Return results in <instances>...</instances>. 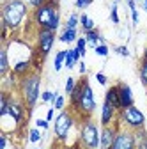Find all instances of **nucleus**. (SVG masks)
<instances>
[{"label":"nucleus","mask_w":147,"mask_h":149,"mask_svg":"<svg viewBox=\"0 0 147 149\" xmlns=\"http://www.w3.org/2000/svg\"><path fill=\"white\" fill-rule=\"evenodd\" d=\"M32 23L35 25V29H43V30H53L57 32L59 27H60V9H59V4L55 2H48L43 4L41 7L34 9L32 11V16H30Z\"/></svg>","instance_id":"f257e3e1"},{"label":"nucleus","mask_w":147,"mask_h":149,"mask_svg":"<svg viewBox=\"0 0 147 149\" xmlns=\"http://www.w3.org/2000/svg\"><path fill=\"white\" fill-rule=\"evenodd\" d=\"M28 16V6L23 0H4L2 2V23L9 30H20Z\"/></svg>","instance_id":"f03ea898"},{"label":"nucleus","mask_w":147,"mask_h":149,"mask_svg":"<svg viewBox=\"0 0 147 149\" xmlns=\"http://www.w3.org/2000/svg\"><path fill=\"white\" fill-rule=\"evenodd\" d=\"M18 92H20V98L23 100L27 108L34 110V107L41 100V74H39V71H32L30 74L20 78Z\"/></svg>","instance_id":"7ed1b4c3"},{"label":"nucleus","mask_w":147,"mask_h":149,"mask_svg":"<svg viewBox=\"0 0 147 149\" xmlns=\"http://www.w3.org/2000/svg\"><path fill=\"white\" fill-rule=\"evenodd\" d=\"M96 110V98H94V91L89 84V78L83 77V89H82V98L76 105V108L73 110V114L76 116V119L80 121H85V119H90Z\"/></svg>","instance_id":"20e7f679"},{"label":"nucleus","mask_w":147,"mask_h":149,"mask_svg":"<svg viewBox=\"0 0 147 149\" xmlns=\"http://www.w3.org/2000/svg\"><path fill=\"white\" fill-rule=\"evenodd\" d=\"M99 128L96 124V121L85 119L80 121V133H78V142L82 144L83 149H99Z\"/></svg>","instance_id":"39448f33"},{"label":"nucleus","mask_w":147,"mask_h":149,"mask_svg":"<svg viewBox=\"0 0 147 149\" xmlns=\"http://www.w3.org/2000/svg\"><path fill=\"white\" fill-rule=\"evenodd\" d=\"M119 123L122 128L131 130V132H137V130L145 128V116L140 108H137L135 105L128 107V108H121L119 110Z\"/></svg>","instance_id":"423d86ee"},{"label":"nucleus","mask_w":147,"mask_h":149,"mask_svg":"<svg viewBox=\"0 0 147 149\" xmlns=\"http://www.w3.org/2000/svg\"><path fill=\"white\" fill-rule=\"evenodd\" d=\"M76 123V116L73 114L71 110H60L57 117H55L53 121V133H55V139H57L59 142H64L71 132V128L75 126Z\"/></svg>","instance_id":"0eeeda50"},{"label":"nucleus","mask_w":147,"mask_h":149,"mask_svg":"<svg viewBox=\"0 0 147 149\" xmlns=\"http://www.w3.org/2000/svg\"><path fill=\"white\" fill-rule=\"evenodd\" d=\"M55 39H57V34H55L53 30L39 29L37 34H35V52H37L43 59H46L48 53L53 48V45H55Z\"/></svg>","instance_id":"6e6552de"},{"label":"nucleus","mask_w":147,"mask_h":149,"mask_svg":"<svg viewBox=\"0 0 147 149\" xmlns=\"http://www.w3.org/2000/svg\"><path fill=\"white\" fill-rule=\"evenodd\" d=\"M110 149H138L135 133L131 132V130L121 128L117 132V137H115V140H114V144H112Z\"/></svg>","instance_id":"1a4fd4ad"},{"label":"nucleus","mask_w":147,"mask_h":149,"mask_svg":"<svg viewBox=\"0 0 147 149\" xmlns=\"http://www.w3.org/2000/svg\"><path fill=\"white\" fill-rule=\"evenodd\" d=\"M121 123L119 119L112 124V126H101V135H99V149H110L117 137V132L121 130Z\"/></svg>","instance_id":"9d476101"},{"label":"nucleus","mask_w":147,"mask_h":149,"mask_svg":"<svg viewBox=\"0 0 147 149\" xmlns=\"http://www.w3.org/2000/svg\"><path fill=\"white\" fill-rule=\"evenodd\" d=\"M119 117V110L108 101H103L101 114H99V124L101 126H112Z\"/></svg>","instance_id":"9b49d317"},{"label":"nucleus","mask_w":147,"mask_h":149,"mask_svg":"<svg viewBox=\"0 0 147 149\" xmlns=\"http://www.w3.org/2000/svg\"><path fill=\"white\" fill-rule=\"evenodd\" d=\"M119 87V100H121V108H128V107H131L135 105V96H133V91L131 87L124 84V82H119L117 84Z\"/></svg>","instance_id":"f8f14e48"},{"label":"nucleus","mask_w":147,"mask_h":149,"mask_svg":"<svg viewBox=\"0 0 147 149\" xmlns=\"http://www.w3.org/2000/svg\"><path fill=\"white\" fill-rule=\"evenodd\" d=\"M11 69H12V66H11V62H9L7 48L2 46V48H0V78L7 77V74L11 73Z\"/></svg>","instance_id":"ddd939ff"},{"label":"nucleus","mask_w":147,"mask_h":149,"mask_svg":"<svg viewBox=\"0 0 147 149\" xmlns=\"http://www.w3.org/2000/svg\"><path fill=\"white\" fill-rule=\"evenodd\" d=\"M78 39V29H62L59 34V41L64 45H71V43H76Z\"/></svg>","instance_id":"4468645a"},{"label":"nucleus","mask_w":147,"mask_h":149,"mask_svg":"<svg viewBox=\"0 0 147 149\" xmlns=\"http://www.w3.org/2000/svg\"><path fill=\"white\" fill-rule=\"evenodd\" d=\"M105 101L112 103L117 110H121V100H119V87H117V84L106 89V92H105Z\"/></svg>","instance_id":"2eb2a0df"},{"label":"nucleus","mask_w":147,"mask_h":149,"mask_svg":"<svg viewBox=\"0 0 147 149\" xmlns=\"http://www.w3.org/2000/svg\"><path fill=\"white\" fill-rule=\"evenodd\" d=\"M82 89H83V77L78 80L75 91L69 94V107H71V110L76 108V105H78V101H80V98H82Z\"/></svg>","instance_id":"dca6fc26"},{"label":"nucleus","mask_w":147,"mask_h":149,"mask_svg":"<svg viewBox=\"0 0 147 149\" xmlns=\"http://www.w3.org/2000/svg\"><path fill=\"white\" fill-rule=\"evenodd\" d=\"M80 61H82V55H80V52H78V50H76V46H75V48L67 50V57H66V64H64V68L73 69V68H75Z\"/></svg>","instance_id":"f3484780"},{"label":"nucleus","mask_w":147,"mask_h":149,"mask_svg":"<svg viewBox=\"0 0 147 149\" xmlns=\"http://www.w3.org/2000/svg\"><path fill=\"white\" fill-rule=\"evenodd\" d=\"M85 36V39H87V43H89V46L90 48H96L98 45H99V41H101V34H99V30L98 29H94V30H89V32H85L83 34Z\"/></svg>","instance_id":"a211bd4d"},{"label":"nucleus","mask_w":147,"mask_h":149,"mask_svg":"<svg viewBox=\"0 0 147 149\" xmlns=\"http://www.w3.org/2000/svg\"><path fill=\"white\" fill-rule=\"evenodd\" d=\"M66 57H67V50H60V52H57V55H55V61H53V69L57 71V73L64 68V64H66Z\"/></svg>","instance_id":"6ab92c4d"},{"label":"nucleus","mask_w":147,"mask_h":149,"mask_svg":"<svg viewBox=\"0 0 147 149\" xmlns=\"http://www.w3.org/2000/svg\"><path fill=\"white\" fill-rule=\"evenodd\" d=\"M80 25H82V30H83V34L85 32H89V30H94L96 29V23H94V20L92 18H89V14H80Z\"/></svg>","instance_id":"aec40b11"},{"label":"nucleus","mask_w":147,"mask_h":149,"mask_svg":"<svg viewBox=\"0 0 147 149\" xmlns=\"http://www.w3.org/2000/svg\"><path fill=\"white\" fill-rule=\"evenodd\" d=\"M138 77L144 87H147V59L140 61V68H138Z\"/></svg>","instance_id":"412c9836"},{"label":"nucleus","mask_w":147,"mask_h":149,"mask_svg":"<svg viewBox=\"0 0 147 149\" xmlns=\"http://www.w3.org/2000/svg\"><path fill=\"white\" fill-rule=\"evenodd\" d=\"M78 25H80V14L78 13H71L67 22L64 23V27L66 29H78Z\"/></svg>","instance_id":"4be33fe9"},{"label":"nucleus","mask_w":147,"mask_h":149,"mask_svg":"<svg viewBox=\"0 0 147 149\" xmlns=\"http://www.w3.org/2000/svg\"><path fill=\"white\" fill-rule=\"evenodd\" d=\"M43 139V133H41V128H30L28 130V142H32V144H35V142H39Z\"/></svg>","instance_id":"5701e85b"},{"label":"nucleus","mask_w":147,"mask_h":149,"mask_svg":"<svg viewBox=\"0 0 147 149\" xmlns=\"http://www.w3.org/2000/svg\"><path fill=\"white\" fill-rule=\"evenodd\" d=\"M117 4H119V0H114L112 7H110V22H112L114 25L121 23V18H119V13H117Z\"/></svg>","instance_id":"b1692460"},{"label":"nucleus","mask_w":147,"mask_h":149,"mask_svg":"<svg viewBox=\"0 0 147 149\" xmlns=\"http://www.w3.org/2000/svg\"><path fill=\"white\" fill-rule=\"evenodd\" d=\"M75 46H76V50L80 52L82 59H83V57H85V53H87V46H89V43H87V39H85V36H83V37H78L76 43H75Z\"/></svg>","instance_id":"393cba45"},{"label":"nucleus","mask_w":147,"mask_h":149,"mask_svg":"<svg viewBox=\"0 0 147 149\" xmlns=\"http://www.w3.org/2000/svg\"><path fill=\"white\" fill-rule=\"evenodd\" d=\"M51 105H53L55 110H59V112H60V110L66 108V98H64L62 94H57V96H55V101H53Z\"/></svg>","instance_id":"a878e982"},{"label":"nucleus","mask_w":147,"mask_h":149,"mask_svg":"<svg viewBox=\"0 0 147 149\" xmlns=\"http://www.w3.org/2000/svg\"><path fill=\"white\" fill-rule=\"evenodd\" d=\"M55 96H57V92L43 91V92H41V101H43V103H53V101H55Z\"/></svg>","instance_id":"bb28decb"},{"label":"nucleus","mask_w":147,"mask_h":149,"mask_svg":"<svg viewBox=\"0 0 147 149\" xmlns=\"http://www.w3.org/2000/svg\"><path fill=\"white\" fill-rule=\"evenodd\" d=\"M76 84H78V80H75L73 77H69V78H66V87H64V91H66V94L69 96L73 91H75V87H76Z\"/></svg>","instance_id":"cd10ccee"},{"label":"nucleus","mask_w":147,"mask_h":149,"mask_svg":"<svg viewBox=\"0 0 147 149\" xmlns=\"http://www.w3.org/2000/svg\"><path fill=\"white\" fill-rule=\"evenodd\" d=\"M94 52H96V55H99V57L106 59L108 53H110V48H108V45H98V46L94 48Z\"/></svg>","instance_id":"c85d7f7f"},{"label":"nucleus","mask_w":147,"mask_h":149,"mask_svg":"<svg viewBox=\"0 0 147 149\" xmlns=\"http://www.w3.org/2000/svg\"><path fill=\"white\" fill-rule=\"evenodd\" d=\"M114 52L117 53V55H121V57H130V48H128L126 45H117V46H114Z\"/></svg>","instance_id":"c756f323"},{"label":"nucleus","mask_w":147,"mask_h":149,"mask_svg":"<svg viewBox=\"0 0 147 149\" xmlns=\"http://www.w3.org/2000/svg\"><path fill=\"white\" fill-rule=\"evenodd\" d=\"M23 2H25V4L28 6V9H32V11H34V9H37V7H41L43 4H46L48 0H23Z\"/></svg>","instance_id":"7c9ffc66"},{"label":"nucleus","mask_w":147,"mask_h":149,"mask_svg":"<svg viewBox=\"0 0 147 149\" xmlns=\"http://www.w3.org/2000/svg\"><path fill=\"white\" fill-rule=\"evenodd\" d=\"M90 4H92V0H75V7L76 9H87Z\"/></svg>","instance_id":"2f4dec72"},{"label":"nucleus","mask_w":147,"mask_h":149,"mask_svg":"<svg viewBox=\"0 0 147 149\" xmlns=\"http://www.w3.org/2000/svg\"><path fill=\"white\" fill-rule=\"evenodd\" d=\"M35 126L41 130H48L50 128V121L48 119H35Z\"/></svg>","instance_id":"473e14b6"},{"label":"nucleus","mask_w":147,"mask_h":149,"mask_svg":"<svg viewBox=\"0 0 147 149\" xmlns=\"http://www.w3.org/2000/svg\"><path fill=\"white\" fill-rule=\"evenodd\" d=\"M96 82H98L99 85H106V84H108L106 74H105V73H96Z\"/></svg>","instance_id":"72a5a7b5"},{"label":"nucleus","mask_w":147,"mask_h":149,"mask_svg":"<svg viewBox=\"0 0 147 149\" xmlns=\"http://www.w3.org/2000/svg\"><path fill=\"white\" fill-rule=\"evenodd\" d=\"M131 22H133V25H138V22H140L138 9H133V11H131Z\"/></svg>","instance_id":"f704fd0d"},{"label":"nucleus","mask_w":147,"mask_h":149,"mask_svg":"<svg viewBox=\"0 0 147 149\" xmlns=\"http://www.w3.org/2000/svg\"><path fill=\"white\" fill-rule=\"evenodd\" d=\"M55 117H57V116H55V108H53V107L48 108V112H46V119L51 123V121H55Z\"/></svg>","instance_id":"c9c22d12"},{"label":"nucleus","mask_w":147,"mask_h":149,"mask_svg":"<svg viewBox=\"0 0 147 149\" xmlns=\"http://www.w3.org/2000/svg\"><path fill=\"white\" fill-rule=\"evenodd\" d=\"M0 149H7V133L0 137Z\"/></svg>","instance_id":"e433bc0d"},{"label":"nucleus","mask_w":147,"mask_h":149,"mask_svg":"<svg viewBox=\"0 0 147 149\" xmlns=\"http://www.w3.org/2000/svg\"><path fill=\"white\" fill-rule=\"evenodd\" d=\"M78 66H80V74H82V77H85V73H87V66H85V62H83V61H80V62H78Z\"/></svg>","instance_id":"4c0bfd02"},{"label":"nucleus","mask_w":147,"mask_h":149,"mask_svg":"<svg viewBox=\"0 0 147 149\" xmlns=\"http://www.w3.org/2000/svg\"><path fill=\"white\" fill-rule=\"evenodd\" d=\"M126 4H128V7H130V11L137 9V2H135V0H126Z\"/></svg>","instance_id":"58836bf2"},{"label":"nucleus","mask_w":147,"mask_h":149,"mask_svg":"<svg viewBox=\"0 0 147 149\" xmlns=\"http://www.w3.org/2000/svg\"><path fill=\"white\" fill-rule=\"evenodd\" d=\"M142 9L147 13V0H144V2H142Z\"/></svg>","instance_id":"ea45409f"},{"label":"nucleus","mask_w":147,"mask_h":149,"mask_svg":"<svg viewBox=\"0 0 147 149\" xmlns=\"http://www.w3.org/2000/svg\"><path fill=\"white\" fill-rule=\"evenodd\" d=\"M142 59H147V48H145V52H144V55H142Z\"/></svg>","instance_id":"a19ab883"},{"label":"nucleus","mask_w":147,"mask_h":149,"mask_svg":"<svg viewBox=\"0 0 147 149\" xmlns=\"http://www.w3.org/2000/svg\"><path fill=\"white\" fill-rule=\"evenodd\" d=\"M50 2H55V4H59V0H50Z\"/></svg>","instance_id":"79ce46f5"},{"label":"nucleus","mask_w":147,"mask_h":149,"mask_svg":"<svg viewBox=\"0 0 147 149\" xmlns=\"http://www.w3.org/2000/svg\"><path fill=\"white\" fill-rule=\"evenodd\" d=\"M135 2H140V4H142V2H144V0H135Z\"/></svg>","instance_id":"37998d69"},{"label":"nucleus","mask_w":147,"mask_h":149,"mask_svg":"<svg viewBox=\"0 0 147 149\" xmlns=\"http://www.w3.org/2000/svg\"><path fill=\"white\" fill-rule=\"evenodd\" d=\"M37 149H41V147H37Z\"/></svg>","instance_id":"c03bdc74"},{"label":"nucleus","mask_w":147,"mask_h":149,"mask_svg":"<svg viewBox=\"0 0 147 149\" xmlns=\"http://www.w3.org/2000/svg\"><path fill=\"white\" fill-rule=\"evenodd\" d=\"M82 149H83V147H82Z\"/></svg>","instance_id":"a18cd8bd"}]
</instances>
